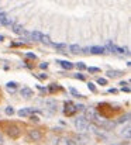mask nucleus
Instances as JSON below:
<instances>
[{"instance_id":"6","label":"nucleus","mask_w":131,"mask_h":145,"mask_svg":"<svg viewBox=\"0 0 131 145\" xmlns=\"http://www.w3.org/2000/svg\"><path fill=\"white\" fill-rule=\"evenodd\" d=\"M89 52L90 54H95V55H103L106 52V49L103 47H90L89 48Z\"/></svg>"},{"instance_id":"37","label":"nucleus","mask_w":131,"mask_h":145,"mask_svg":"<svg viewBox=\"0 0 131 145\" xmlns=\"http://www.w3.org/2000/svg\"><path fill=\"white\" fill-rule=\"evenodd\" d=\"M83 52H85V54H90V52H89V48H85V49H83Z\"/></svg>"},{"instance_id":"23","label":"nucleus","mask_w":131,"mask_h":145,"mask_svg":"<svg viewBox=\"0 0 131 145\" xmlns=\"http://www.w3.org/2000/svg\"><path fill=\"white\" fill-rule=\"evenodd\" d=\"M130 120V114H126V116H123L121 118L118 120V123H126V121H128Z\"/></svg>"},{"instance_id":"11","label":"nucleus","mask_w":131,"mask_h":145,"mask_svg":"<svg viewBox=\"0 0 131 145\" xmlns=\"http://www.w3.org/2000/svg\"><path fill=\"white\" fill-rule=\"evenodd\" d=\"M6 89L9 90V92H16V89H17V83L16 82H9V83L6 85Z\"/></svg>"},{"instance_id":"34","label":"nucleus","mask_w":131,"mask_h":145,"mask_svg":"<svg viewBox=\"0 0 131 145\" xmlns=\"http://www.w3.org/2000/svg\"><path fill=\"white\" fill-rule=\"evenodd\" d=\"M121 90H123V92H127V93H128V92H130V87H128V86H123Z\"/></svg>"},{"instance_id":"13","label":"nucleus","mask_w":131,"mask_h":145,"mask_svg":"<svg viewBox=\"0 0 131 145\" xmlns=\"http://www.w3.org/2000/svg\"><path fill=\"white\" fill-rule=\"evenodd\" d=\"M57 62H59V63H61V66L62 68H64V69H72V68H73V65H72V63H70V62H68V61H57Z\"/></svg>"},{"instance_id":"31","label":"nucleus","mask_w":131,"mask_h":145,"mask_svg":"<svg viewBox=\"0 0 131 145\" xmlns=\"http://www.w3.org/2000/svg\"><path fill=\"white\" fill-rule=\"evenodd\" d=\"M75 78H76V79H79V80H85V76L80 75V73H76V75H75Z\"/></svg>"},{"instance_id":"39","label":"nucleus","mask_w":131,"mask_h":145,"mask_svg":"<svg viewBox=\"0 0 131 145\" xmlns=\"http://www.w3.org/2000/svg\"><path fill=\"white\" fill-rule=\"evenodd\" d=\"M4 40V37H3V35H0V41H3Z\"/></svg>"},{"instance_id":"28","label":"nucleus","mask_w":131,"mask_h":145,"mask_svg":"<svg viewBox=\"0 0 131 145\" xmlns=\"http://www.w3.org/2000/svg\"><path fill=\"white\" fill-rule=\"evenodd\" d=\"M87 70H89V72H92V73H95V72H100V69H99V68H93V66L87 68Z\"/></svg>"},{"instance_id":"8","label":"nucleus","mask_w":131,"mask_h":145,"mask_svg":"<svg viewBox=\"0 0 131 145\" xmlns=\"http://www.w3.org/2000/svg\"><path fill=\"white\" fill-rule=\"evenodd\" d=\"M123 75L124 73L120 72V70H109L107 72V78H121Z\"/></svg>"},{"instance_id":"24","label":"nucleus","mask_w":131,"mask_h":145,"mask_svg":"<svg viewBox=\"0 0 131 145\" xmlns=\"http://www.w3.org/2000/svg\"><path fill=\"white\" fill-rule=\"evenodd\" d=\"M66 145H78V142L72 138H66Z\"/></svg>"},{"instance_id":"17","label":"nucleus","mask_w":131,"mask_h":145,"mask_svg":"<svg viewBox=\"0 0 131 145\" xmlns=\"http://www.w3.org/2000/svg\"><path fill=\"white\" fill-rule=\"evenodd\" d=\"M69 49H70V52H72V54H79V52H80V47H79V45H76V44L70 45Z\"/></svg>"},{"instance_id":"38","label":"nucleus","mask_w":131,"mask_h":145,"mask_svg":"<svg viewBox=\"0 0 131 145\" xmlns=\"http://www.w3.org/2000/svg\"><path fill=\"white\" fill-rule=\"evenodd\" d=\"M3 141V135H1V132H0V142Z\"/></svg>"},{"instance_id":"27","label":"nucleus","mask_w":131,"mask_h":145,"mask_svg":"<svg viewBox=\"0 0 131 145\" xmlns=\"http://www.w3.org/2000/svg\"><path fill=\"white\" fill-rule=\"evenodd\" d=\"M26 57L30 58V59H37V55H35V54H31V52H27Z\"/></svg>"},{"instance_id":"12","label":"nucleus","mask_w":131,"mask_h":145,"mask_svg":"<svg viewBox=\"0 0 131 145\" xmlns=\"http://www.w3.org/2000/svg\"><path fill=\"white\" fill-rule=\"evenodd\" d=\"M13 31L16 32V34H24V32H26L24 28H23V26H20V24H14L13 26Z\"/></svg>"},{"instance_id":"33","label":"nucleus","mask_w":131,"mask_h":145,"mask_svg":"<svg viewBox=\"0 0 131 145\" xmlns=\"http://www.w3.org/2000/svg\"><path fill=\"white\" fill-rule=\"evenodd\" d=\"M39 68H41V69H47V68H48V63H47V62H45V63H41Z\"/></svg>"},{"instance_id":"16","label":"nucleus","mask_w":131,"mask_h":145,"mask_svg":"<svg viewBox=\"0 0 131 145\" xmlns=\"http://www.w3.org/2000/svg\"><path fill=\"white\" fill-rule=\"evenodd\" d=\"M31 37V38H34L35 41H39V38H41V32H38V31H33V32H31V34H28Z\"/></svg>"},{"instance_id":"35","label":"nucleus","mask_w":131,"mask_h":145,"mask_svg":"<svg viewBox=\"0 0 131 145\" xmlns=\"http://www.w3.org/2000/svg\"><path fill=\"white\" fill-rule=\"evenodd\" d=\"M49 90H51V92H55V90H57V86H55V85H51Z\"/></svg>"},{"instance_id":"9","label":"nucleus","mask_w":131,"mask_h":145,"mask_svg":"<svg viewBox=\"0 0 131 145\" xmlns=\"http://www.w3.org/2000/svg\"><path fill=\"white\" fill-rule=\"evenodd\" d=\"M85 114H86V117H85L86 120H93V118H95L96 111L93 110V109H87V110H85Z\"/></svg>"},{"instance_id":"19","label":"nucleus","mask_w":131,"mask_h":145,"mask_svg":"<svg viewBox=\"0 0 131 145\" xmlns=\"http://www.w3.org/2000/svg\"><path fill=\"white\" fill-rule=\"evenodd\" d=\"M75 141H76V142H80V144H86V142H87V138H86V137H83V135H78Z\"/></svg>"},{"instance_id":"10","label":"nucleus","mask_w":131,"mask_h":145,"mask_svg":"<svg viewBox=\"0 0 131 145\" xmlns=\"http://www.w3.org/2000/svg\"><path fill=\"white\" fill-rule=\"evenodd\" d=\"M31 113H33L31 109H21V110L18 111V116L20 117H28V116H31Z\"/></svg>"},{"instance_id":"7","label":"nucleus","mask_w":131,"mask_h":145,"mask_svg":"<svg viewBox=\"0 0 131 145\" xmlns=\"http://www.w3.org/2000/svg\"><path fill=\"white\" fill-rule=\"evenodd\" d=\"M20 93H21V96L26 97V99H30V97L33 96V90H31L30 87H23L21 90H20Z\"/></svg>"},{"instance_id":"18","label":"nucleus","mask_w":131,"mask_h":145,"mask_svg":"<svg viewBox=\"0 0 131 145\" xmlns=\"http://www.w3.org/2000/svg\"><path fill=\"white\" fill-rule=\"evenodd\" d=\"M130 134H131L130 127H126V128H124V130L121 131V135H126V138H127V140H130Z\"/></svg>"},{"instance_id":"30","label":"nucleus","mask_w":131,"mask_h":145,"mask_svg":"<svg viewBox=\"0 0 131 145\" xmlns=\"http://www.w3.org/2000/svg\"><path fill=\"white\" fill-rule=\"evenodd\" d=\"M70 92H72V94H75V97H82V94H79L75 89H70Z\"/></svg>"},{"instance_id":"22","label":"nucleus","mask_w":131,"mask_h":145,"mask_svg":"<svg viewBox=\"0 0 131 145\" xmlns=\"http://www.w3.org/2000/svg\"><path fill=\"white\" fill-rule=\"evenodd\" d=\"M51 45H54L57 49H65L66 48V44H52V42H51Z\"/></svg>"},{"instance_id":"5","label":"nucleus","mask_w":131,"mask_h":145,"mask_svg":"<svg viewBox=\"0 0 131 145\" xmlns=\"http://www.w3.org/2000/svg\"><path fill=\"white\" fill-rule=\"evenodd\" d=\"M75 111H76V107H75V104H72V103H66L64 113H65L66 116H73Z\"/></svg>"},{"instance_id":"32","label":"nucleus","mask_w":131,"mask_h":145,"mask_svg":"<svg viewBox=\"0 0 131 145\" xmlns=\"http://www.w3.org/2000/svg\"><path fill=\"white\" fill-rule=\"evenodd\" d=\"M31 121H35V123H38L39 118L37 117V116H31Z\"/></svg>"},{"instance_id":"1","label":"nucleus","mask_w":131,"mask_h":145,"mask_svg":"<svg viewBox=\"0 0 131 145\" xmlns=\"http://www.w3.org/2000/svg\"><path fill=\"white\" fill-rule=\"evenodd\" d=\"M75 127L78 131H86L87 128H89V121H87L85 117H79V118L75 120Z\"/></svg>"},{"instance_id":"36","label":"nucleus","mask_w":131,"mask_h":145,"mask_svg":"<svg viewBox=\"0 0 131 145\" xmlns=\"http://www.w3.org/2000/svg\"><path fill=\"white\" fill-rule=\"evenodd\" d=\"M109 93H117V90L116 89H109Z\"/></svg>"},{"instance_id":"29","label":"nucleus","mask_w":131,"mask_h":145,"mask_svg":"<svg viewBox=\"0 0 131 145\" xmlns=\"http://www.w3.org/2000/svg\"><path fill=\"white\" fill-rule=\"evenodd\" d=\"M75 107H76V111L78 110H85V106L83 104H75Z\"/></svg>"},{"instance_id":"4","label":"nucleus","mask_w":131,"mask_h":145,"mask_svg":"<svg viewBox=\"0 0 131 145\" xmlns=\"http://www.w3.org/2000/svg\"><path fill=\"white\" fill-rule=\"evenodd\" d=\"M0 24L1 26H11L13 24V18L9 17L6 13H0Z\"/></svg>"},{"instance_id":"14","label":"nucleus","mask_w":131,"mask_h":145,"mask_svg":"<svg viewBox=\"0 0 131 145\" xmlns=\"http://www.w3.org/2000/svg\"><path fill=\"white\" fill-rule=\"evenodd\" d=\"M106 48L109 49L110 52H113V54H116V49H117V45H114L113 42H107V45H106Z\"/></svg>"},{"instance_id":"20","label":"nucleus","mask_w":131,"mask_h":145,"mask_svg":"<svg viewBox=\"0 0 131 145\" xmlns=\"http://www.w3.org/2000/svg\"><path fill=\"white\" fill-rule=\"evenodd\" d=\"M4 113H6V114H7V116H13V114H14V109H13V107H10V106H9V107H6Z\"/></svg>"},{"instance_id":"26","label":"nucleus","mask_w":131,"mask_h":145,"mask_svg":"<svg viewBox=\"0 0 131 145\" xmlns=\"http://www.w3.org/2000/svg\"><path fill=\"white\" fill-rule=\"evenodd\" d=\"M76 68H78V69H80V70L86 69V66H85V63H83V62H78V63H76Z\"/></svg>"},{"instance_id":"2","label":"nucleus","mask_w":131,"mask_h":145,"mask_svg":"<svg viewBox=\"0 0 131 145\" xmlns=\"http://www.w3.org/2000/svg\"><path fill=\"white\" fill-rule=\"evenodd\" d=\"M7 134H9V137H11V138H18L20 137V134H21V130H20V127L18 125H16V124H11V125H9L7 127Z\"/></svg>"},{"instance_id":"25","label":"nucleus","mask_w":131,"mask_h":145,"mask_svg":"<svg viewBox=\"0 0 131 145\" xmlns=\"http://www.w3.org/2000/svg\"><path fill=\"white\" fill-rule=\"evenodd\" d=\"M97 83L101 85V86H104V85H107V80H106L104 78H99V79H97Z\"/></svg>"},{"instance_id":"3","label":"nucleus","mask_w":131,"mask_h":145,"mask_svg":"<svg viewBox=\"0 0 131 145\" xmlns=\"http://www.w3.org/2000/svg\"><path fill=\"white\" fill-rule=\"evenodd\" d=\"M28 138H30L31 141H39L42 138V134H41L39 130L33 128V130H28Z\"/></svg>"},{"instance_id":"21","label":"nucleus","mask_w":131,"mask_h":145,"mask_svg":"<svg viewBox=\"0 0 131 145\" xmlns=\"http://www.w3.org/2000/svg\"><path fill=\"white\" fill-rule=\"evenodd\" d=\"M87 87H89V90H90V92H93V93H96V92H97L96 86H95L92 82H90V83H87Z\"/></svg>"},{"instance_id":"15","label":"nucleus","mask_w":131,"mask_h":145,"mask_svg":"<svg viewBox=\"0 0 131 145\" xmlns=\"http://www.w3.org/2000/svg\"><path fill=\"white\" fill-rule=\"evenodd\" d=\"M39 41L42 42V44H47V45H51V40H49L48 35H41V38H39Z\"/></svg>"}]
</instances>
